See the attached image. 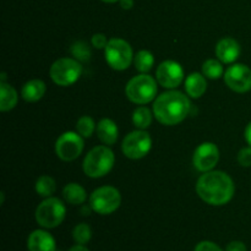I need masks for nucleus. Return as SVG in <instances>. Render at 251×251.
<instances>
[{"label": "nucleus", "mask_w": 251, "mask_h": 251, "mask_svg": "<svg viewBox=\"0 0 251 251\" xmlns=\"http://www.w3.org/2000/svg\"><path fill=\"white\" fill-rule=\"evenodd\" d=\"M196 193L208 205L223 206L234 196V181L222 171L206 172L196 183Z\"/></svg>", "instance_id": "nucleus-1"}, {"label": "nucleus", "mask_w": 251, "mask_h": 251, "mask_svg": "<svg viewBox=\"0 0 251 251\" xmlns=\"http://www.w3.org/2000/svg\"><path fill=\"white\" fill-rule=\"evenodd\" d=\"M191 109L190 100L180 91H167L156 98L153 115L161 124L176 125L183 122Z\"/></svg>", "instance_id": "nucleus-2"}, {"label": "nucleus", "mask_w": 251, "mask_h": 251, "mask_svg": "<svg viewBox=\"0 0 251 251\" xmlns=\"http://www.w3.org/2000/svg\"><path fill=\"white\" fill-rule=\"evenodd\" d=\"M114 163V152L108 146H97L86 154L82 168L90 178H102L112 171Z\"/></svg>", "instance_id": "nucleus-3"}, {"label": "nucleus", "mask_w": 251, "mask_h": 251, "mask_svg": "<svg viewBox=\"0 0 251 251\" xmlns=\"http://www.w3.org/2000/svg\"><path fill=\"white\" fill-rule=\"evenodd\" d=\"M126 97L135 104H147L157 96V81L147 74L132 77L125 87Z\"/></svg>", "instance_id": "nucleus-4"}, {"label": "nucleus", "mask_w": 251, "mask_h": 251, "mask_svg": "<svg viewBox=\"0 0 251 251\" xmlns=\"http://www.w3.org/2000/svg\"><path fill=\"white\" fill-rule=\"evenodd\" d=\"M66 208L63 201L56 198H46L36 210V221L43 228H55L65 218Z\"/></svg>", "instance_id": "nucleus-5"}, {"label": "nucleus", "mask_w": 251, "mask_h": 251, "mask_svg": "<svg viewBox=\"0 0 251 251\" xmlns=\"http://www.w3.org/2000/svg\"><path fill=\"white\" fill-rule=\"evenodd\" d=\"M105 61L117 71L126 70L134 60L132 48L126 41L122 38H112L104 48Z\"/></svg>", "instance_id": "nucleus-6"}, {"label": "nucleus", "mask_w": 251, "mask_h": 251, "mask_svg": "<svg viewBox=\"0 0 251 251\" xmlns=\"http://www.w3.org/2000/svg\"><path fill=\"white\" fill-rule=\"evenodd\" d=\"M81 74H82V66L80 61L73 58L58 59L54 61L49 71L53 82L63 87H68L75 83L80 78Z\"/></svg>", "instance_id": "nucleus-7"}, {"label": "nucleus", "mask_w": 251, "mask_h": 251, "mask_svg": "<svg viewBox=\"0 0 251 251\" xmlns=\"http://www.w3.org/2000/svg\"><path fill=\"white\" fill-rule=\"evenodd\" d=\"M122 195L114 186H100L90 196V207L100 215H110L119 208Z\"/></svg>", "instance_id": "nucleus-8"}, {"label": "nucleus", "mask_w": 251, "mask_h": 251, "mask_svg": "<svg viewBox=\"0 0 251 251\" xmlns=\"http://www.w3.org/2000/svg\"><path fill=\"white\" fill-rule=\"evenodd\" d=\"M152 147V139L145 130H135L124 137L122 144V151L127 158H144Z\"/></svg>", "instance_id": "nucleus-9"}, {"label": "nucleus", "mask_w": 251, "mask_h": 251, "mask_svg": "<svg viewBox=\"0 0 251 251\" xmlns=\"http://www.w3.org/2000/svg\"><path fill=\"white\" fill-rule=\"evenodd\" d=\"M83 139L78 132L66 131L58 137L55 142V153L61 161H75L82 153Z\"/></svg>", "instance_id": "nucleus-10"}, {"label": "nucleus", "mask_w": 251, "mask_h": 251, "mask_svg": "<svg viewBox=\"0 0 251 251\" xmlns=\"http://www.w3.org/2000/svg\"><path fill=\"white\" fill-rule=\"evenodd\" d=\"M225 82L237 93H245L251 90V69L244 64H233L226 70Z\"/></svg>", "instance_id": "nucleus-11"}, {"label": "nucleus", "mask_w": 251, "mask_h": 251, "mask_svg": "<svg viewBox=\"0 0 251 251\" xmlns=\"http://www.w3.org/2000/svg\"><path fill=\"white\" fill-rule=\"evenodd\" d=\"M220 161V150L213 142H203L195 150L193 164L199 172H210L217 166Z\"/></svg>", "instance_id": "nucleus-12"}, {"label": "nucleus", "mask_w": 251, "mask_h": 251, "mask_svg": "<svg viewBox=\"0 0 251 251\" xmlns=\"http://www.w3.org/2000/svg\"><path fill=\"white\" fill-rule=\"evenodd\" d=\"M157 82L164 88L178 87L184 80V70L179 63L174 60H166L161 63L156 71Z\"/></svg>", "instance_id": "nucleus-13"}, {"label": "nucleus", "mask_w": 251, "mask_h": 251, "mask_svg": "<svg viewBox=\"0 0 251 251\" xmlns=\"http://www.w3.org/2000/svg\"><path fill=\"white\" fill-rule=\"evenodd\" d=\"M242 53V48L238 41L230 37L221 39L216 46V56L225 64H233L238 60Z\"/></svg>", "instance_id": "nucleus-14"}, {"label": "nucleus", "mask_w": 251, "mask_h": 251, "mask_svg": "<svg viewBox=\"0 0 251 251\" xmlns=\"http://www.w3.org/2000/svg\"><path fill=\"white\" fill-rule=\"evenodd\" d=\"M27 248L28 251H55L56 244L50 233L43 229H37L29 234Z\"/></svg>", "instance_id": "nucleus-15"}, {"label": "nucleus", "mask_w": 251, "mask_h": 251, "mask_svg": "<svg viewBox=\"0 0 251 251\" xmlns=\"http://www.w3.org/2000/svg\"><path fill=\"white\" fill-rule=\"evenodd\" d=\"M96 131H97L100 141L107 146L114 145L118 140V135H119V130H118L115 122H113L112 119H108V118H104L98 123Z\"/></svg>", "instance_id": "nucleus-16"}, {"label": "nucleus", "mask_w": 251, "mask_h": 251, "mask_svg": "<svg viewBox=\"0 0 251 251\" xmlns=\"http://www.w3.org/2000/svg\"><path fill=\"white\" fill-rule=\"evenodd\" d=\"M46 83L42 80L36 78V80L27 81V82L25 83L24 87H22L21 90V97L24 98L26 102L29 103L38 102V100H42L43 96L46 95Z\"/></svg>", "instance_id": "nucleus-17"}, {"label": "nucleus", "mask_w": 251, "mask_h": 251, "mask_svg": "<svg viewBox=\"0 0 251 251\" xmlns=\"http://www.w3.org/2000/svg\"><path fill=\"white\" fill-rule=\"evenodd\" d=\"M185 90L191 98H200L207 90V81L203 74L193 73L186 77Z\"/></svg>", "instance_id": "nucleus-18"}, {"label": "nucleus", "mask_w": 251, "mask_h": 251, "mask_svg": "<svg viewBox=\"0 0 251 251\" xmlns=\"http://www.w3.org/2000/svg\"><path fill=\"white\" fill-rule=\"evenodd\" d=\"M19 100L16 90L7 82H0V110L9 112L14 109Z\"/></svg>", "instance_id": "nucleus-19"}, {"label": "nucleus", "mask_w": 251, "mask_h": 251, "mask_svg": "<svg viewBox=\"0 0 251 251\" xmlns=\"http://www.w3.org/2000/svg\"><path fill=\"white\" fill-rule=\"evenodd\" d=\"M63 196L66 202L74 206L82 205L87 200V193L77 183H70L65 185V188L63 189Z\"/></svg>", "instance_id": "nucleus-20"}, {"label": "nucleus", "mask_w": 251, "mask_h": 251, "mask_svg": "<svg viewBox=\"0 0 251 251\" xmlns=\"http://www.w3.org/2000/svg\"><path fill=\"white\" fill-rule=\"evenodd\" d=\"M134 65L135 68H136V70L140 71V73H149L154 65L153 54L149 50L137 51L136 55L134 56Z\"/></svg>", "instance_id": "nucleus-21"}, {"label": "nucleus", "mask_w": 251, "mask_h": 251, "mask_svg": "<svg viewBox=\"0 0 251 251\" xmlns=\"http://www.w3.org/2000/svg\"><path fill=\"white\" fill-rule=\"evenodd\" d=\"M202 74L205 77L211 80H217V78L225 76V68L222 65V61L216 60V59H208L202 64Z\"/></svg>", "instance_id": "nucleus-22"}, {"label": "nucleus", "mask_w": 251, "mask_h": 251, "mask_svg": "<svg viewBox=\"0 0 251 251\" xmlns=\"http://www.w3.org/2000/svg\"><path fill=\"white\" fill-rule=\"evenodd\" d=\"M56 190V183L51 176H42L36 181V191L42 198H50Z\"/></svg>", "instance_id": "nucleus-23"}, {"label": "nucleus", "mask_w": 251, "mask_h": 251, "mask_svg": "<svg viewBox=\"0 0 251 251\" xmlns=\"http://www.w3.org/2000/svg\"><path fill=\"white\" fill-rule=\"evenodd\" d=\"M132 123L137 129L145 130L151 125L152 113L147 107H137L132 113Z\"/></svg>", "instance_id": "nucleus-24"}, {"label": "nucleus", "mask_w": 251, "mask_h": 251, "mask_svg": "<svg viewBox=\"0 0 251 251\" xmlns=\"http://www.w3.org/2000/svg\"><path fill=\"white\" fill-rule=\"evenodd\" d=\"M96 129H97V126H96L95 120L91 117H88V115L81 117L80 119L77 120V124H76V130H77V132L82 137H86V139L92 136Z\"/></svg>", "instance_id": "nucleus-25"}, {"label": "nucleus", "mask_w": 251, "mask_h": 251, "mask_svg": "<svg viewBox=\"0 0 251 251\" xmlns=\"http://www.w3.org/2000/svg\"><path fill=\"white\" fill-rule=\"evenodd\" d=\"M73 238L77 244L85 245L92 238V230L91 227L86 223H80V225L76 226L73 230Z\"/></svg>", "instance_id": "nucleus-26"}, {"label": "nucleus", "mask_w": 251, "mask_h": 251, "mask_svg": "<svg viewBox=\"0 0 251 251\" xmlns=\"http://www.w3.org/2000/svg\"><path fill=\"white\" fill-rule=\"evenodd\" d=\"M71 54L75 56L76 60L78 61H88L91 58V49L88 48V44L86 42L77 41L71 46Z\"/></svg>", "instance_id": "nucleus-27"}, {"label": "nucleus", "mask_w": 251, "mask_h": 251, "mask_svg": "<svg viewBox=\"0 0 251 251\" xmlns=\"http://www.w3.org/2000/svg\"><path fill=\"white\" fill-rule=\"evenodd\" d=\"M238 163L242 167H251V146L244 147L238 152Z\"/></svg>", "instance_id": "nucleus-28"}, {"label": "nucleus", "mask_w": 251, "mask_h": 251, "mask_svg": "<svg viewBox=\"0 0 251 251\" xmlns=\"http://www.w3.org/2000/svg\"><path fill=\"white\" fill-rule=\"evenodd\" d=\"M108 38L104 33H96L92 36V39H91V43L95 48L97 49H104L108 44Z\"/></svg>", "instance_id": "nucleus-29"}, {"label": "nucleus", "mask_w": 251, "mask_h": 251, "mask_svg": "<svg viewBox=\"0 0 251 251\" xmlns=\"http://www.w3.org/2000/svg\"><path fill=\"white\" fill-rule=\"evenodd\" d=\"M194 251H223L217 244L212 242H201L196 245Z\"/></svg>", "instance_id": "nucleus-30"}, {"label": "nucleus", "mask_w": 251, "mask_h": 251, "mask_svg": "<svg viewBox=\"0 0 251 251\" xmlns=\"http://www.w3.org/2000/svg\"><path fill=\"white\" fill-rule=\"evenodd\" d=\"M226 251H248V250H247V245H245L244 243L235 240V242L229 243V244L227 245Z\"/></svg>", "instance_id": "nucleus-31"}, {"label": "nucleus", "mask_w": 251, "mask_h": 251, "mask_svg": "<svg viewBox=\"0 0 251 251\" xmlns=\"http://www.w3.org/2000/svg\"><path fill=\"white\" fill-rule=\"evenodd\" d=\"M119 4L124 10H130L134 6V0H120Z\"/></svg>", "instance_id": "nucleus-32"}, {"label": "nucleus", "mask_w": 251, "mask_h": 251, "mask_svg": "<svg viewBox=\"0 0 251 251\" xmlns=\"http://www.w3.org/2000/svg\"><path fill=\"white\" fill-rule=\"evenodd\" d=\"M244 136H245V140H247V142L249 144V146H251V122L248 124L247 129H245Z\"/></svg>", "instance_id": "nucleus-33"}, {"label": "nucleus", "mask_w": 251, "mask_h": 251, "mask_svg": "<svg viewBox=\"0 0 251 251\" xmlns=\"http://www.w3.org/2000/svg\"><path fill=\"white\" fill-rule=\"evenodd\" d=\"M69 251H90L87 249V248H85L83 247V245H81V244H77V245H75V247H73L71 248L70 250Z\"/></svg>", "instance_id": "nucleus-34"}, {"label": "nucleus", "mask_w": 251, "mask_h": 251, "mask_svg": "<svg viewBox=\"0 0 251 251\" xmlns=\"http://www.w3.org/2000/svg\"><path fill=\"white\" fill-rule=\"evenodd\" d=\"M5 80H6V74L2 73L1 74V80H0V82H5Z\"/></svg>", "instance_id": "nucleus-35"}, {"label": "nucleus", "mask_w": 251, "mask_h": 251, "mask_svg": "<svg viewBox=\"0 0 251 251\" xmlns=\"http://www.w3.org/2000/svg\"><path fill=\"white\" fill-rule=\"evenodd\" d=\"M102 1H104V2H109V4H113V2L120 1V0H102Z\"/></svg>", "instance_id": "nucleus-36"}, {"label": "nucleus", "mask_w": 251, "mask_h": 251, "mask_svg": "<svg viewBox=\"0 0 251 251\" xmlns=\"http://www.w3.org/2000/svg\"><path fill=\"white\" fill-rule=\"evenodd\" d=\"M0 195H1V203H4V198H5L4 193H1V194H0Z\"/></svg>", "instance_id": "nucleus-37"}]
</instances>
